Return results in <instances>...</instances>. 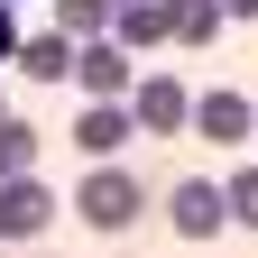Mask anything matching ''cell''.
I'll return each instance as SVG.
<instances>
[{"label": "cell", "mask_w": 258, "mask_h": 258, "mask_svg": "<svg viewBox=\"0 0 258 258\" xmlns=\"http://www.w3.org/2000/svg\"><path fill=\"white\" fill-rule=\"evenodd\" d=\"M74 212L92 221V231H129V221L148 212V184L129 175V166H111V157H92V175L74 184Z\"/></svg>", "instance_id": "obj_1"}, {"label": "cell", "mask_w": 258, "mask_h": 258, "mask_svg": "<svg viewBox=\"0 0 258 258\" xmlns=\"http://www.w3.org/2000/svg\"><path fill=\"white\" fill-rule=\"evenodd\" d=\"M139 139V102L129 92H92V111H74V148L83 157H120Z\"/></svg>", "instance_id": "obj_2"}, {"label": "cell", "mask_w": 258, "mask_h": 258, "mask_svg": "<svg viewBox=\"0 0 258 258\" xmlns=\"http://www.w3.org/2000/svg\"><path fill=\"white\" fill-rule=\"evenodd\" d=\"M166 221L184 240H212L221 221H231V184H212V175H184L175 194H166Z\"/></svg>", "instance_id": "obj_3"}, {"label": "cell", "mask_w": 258, "mask_h": 258, "mask_svg": "<svg viewBox=\"0 0 258 258\" xmlns=\"http://www.w3.org/2000/svg\"><path fill=\"white\" fill-rule=\"evenodd\" d=\"M46 221H55V194L37 184V166H28V175H0V240H37Z\"/></svg>", "instance_id": "obj_4"}, {"label": "cell", "mask_w": 258, "mask_h": 258, "mask_svg": "<svg viewBox=\"0 0 258 258\" xmlns=\"http://www.w3.org/2000/svg\"><path fill=\"white\" fill-rule=\"evenodd\" d=\"M194 129H203L212 148H240L249 129H258V102L231 92V83H212V92H194Z\"/></svg>", "instance_id": "obj_5"}, {"label": "cell", "mask_w": 258, "mask_h": 258, "mask_svg": "<svg viewBox=\"0 0 258 258\" xmlns=\"http://www.w3.org/2000/svg\"><path fill=\"white\" fill-rule=\"evenodd\" d=\"M129 102H139V129H148V139H175V129H194V92H184L175 74H148Z\"/></svg>", "instance_id": "obj_6"}, {"label": "cell", "mask_w": 258, "mask_h": 258, "mask_svg": "<svg viewBox=\"0 0 258 258\" xmlns=\"http://www.w3.org/2000/svg\"><path fill=\"white\" fill-rule=\"evenodd\" d=\"M129 64H139V55H129L120 37H83L74 83H83V92H139V74H129Z\"/></svg>", "instance_id": "obj_7"}, {"label": "cell", "mask_w": 258, "mask_h": 258, "mask_svg": "<svg viewBox=\"0 0 258 258\" xmlns=\"http://www.w3.org/2000/svg\"><path fill=\"white\" fill-rule=\"evenodd\" d=\"M74 55H83V37H64V28H55V37H19V74L28 83H74Z\"/></svg>", "instance_id": "obj_8"}, {"label": "cell", "mask_w": 258, "mask_h": 258, "mask_svg": "<svg viewBox=\"0 0 258 258\" xmlns=\"http://www.w3.org/2000/svg\"><path fill=\"white\" fill-rule=\"evenodd\" d=\"M221 19H231V0H166V37L175 46H212Z\"/></svg>", "instance_id": "obj_9"}, {"label": "cell", "mask_w": 258, "mask_h": 258, "mask_svg": "<svg viewBox=\"0 0 258 258\" xmlns=\"http://www.w3.org/2000/svg\"><path fill=\"white\" fill-rule=\"evenodd\" d=\"M111 37H120L129 55H139V46H175V37H166V0H129V10L111 19Z\"/></svg>", "instance_id": "obj_10"}, {"label": "cell", "mask_w": 258, "mask_h": 258, "mask_svg": "<svg viewBox=\"0 0 258 258\" xmlns=\"http://www.w3.org/2000/svg\"><path fill=\"white\" fill-rule=\"evenodd\" d=\"M28 166H37V120L0 111V175H28Z\"/></svg>", "instance_id": "obj_11"}, {"label": "cell", "mask_w": 258, "mask_h": 258, "mask_svg": "<svg viewBox=\"0 0 258 258\" xmlns=\"http://www.w3.org/2000/svg\"><path fill=\"white\" fill-rule=\"evenodd\" d=\"M111 0H55V28H64V37H111Z\"/></svg>", "instance_id": "obj_12"}, {"label": "cell", "mask_w": 258, "mask_h": 258, "mask_svg": "<svg viewBox=\"0 0 258 258\" xmlns=\"http://www.w3.org/2000/svg\"><path fill=\"white\" fill-rule=\"evenodd\" d=\"M221 184H231V221H249V231H258V166H240V175H221Z\"/></svg>", "instance_id": "obj_13"}, {"label": "cell", "mask_w": 258, "mask_h": 258, "mask_svg": "<svg viewBox=\"0 0 258 258\" xmlns=\"http://www.w3.org/2000/svg\"><path fill=\"white\" fill-rule=\"evenodd\" d=\"M19 55V19H10V0H0V64Z\"/></svg>", "instance_id": "obj_14"}, {"label": "cell", "mask_w": 258, "mask_h": 258, "mask_svg": "<svg viewBox=\"0 0 258 258\" xmlns=\"http://www.w3.org/2000/svg\"><path fill=\"white\" fill-rule=\"evenodd\" d=\"M231 19H258V0H231Z\"/></svg>", "instance_id": "obj_15"}, {"label": "cell", "mask_w": 258, "mask_h": 258, "mask_svg": "<svg viewBox=\"0 0 258 258\" xmlns=\"http://www.w3.org/2000/svg\"><path fill=\"white\" fill-rule=\"evenodd\" d=\"M111 10H129V0H111Z\"/></svg>", "instance_id": "obj_16"}, {"label": "cell", "mask_w": 258, "mask_h": 258, "mask_svg": "<svg viewBox=\"0 0 258 258\" xmlns=\"http://www.w3.org/2000/svg\"><path fill=\"white\" fill-rule=\"evenodd\" d=\"M0 111H10V102H0Z\"/></svg>", "instance_id": "obj_17"}]
</instances>
